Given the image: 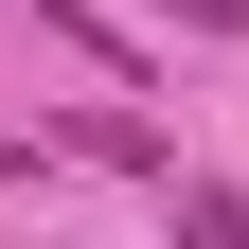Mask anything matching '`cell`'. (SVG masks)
Segmentation results:
<instances>
[{"label": "cell", "instance_id": "cell-1", "mask_svg": "<svg viewBox=\"0 0 249 249\" xmlns=\"http://www.w3.org/2000/svg\"><path fill=\"white\" fill-rule=\"evenodd\" d=\"M160 196H178V249H249V196L231 178H160Z\"/></svg>", "mask_w": 249, "mask_h": 249}, {"label": "cell", "instance_id": "cell-2", "mask_svg": "<svg viewBox=\"0 0 249 249\" xmlns=\"http://www.w3.org/2000/svg\"><path fill=\"white\" fill-rule=\"evenodd\" d=\"M160 18H196V36H249V0H160Z\"/></svg>", "mask_w": 249, "mask_h": 249}]
</instances>
